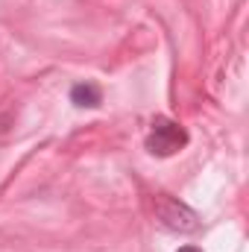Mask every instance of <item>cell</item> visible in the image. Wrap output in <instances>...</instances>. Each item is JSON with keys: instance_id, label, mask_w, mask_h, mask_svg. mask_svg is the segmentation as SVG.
I'll return each mask as SVG.
<instances>
[{"instance_id": "2", "label": "cell", "mask_w": 249, "mask_h": 252, "mask_svg": "<svg viewBox=\"0 0 249 252\" xmlns=\"http://www.w3.org/2000/svg\"><path fill=\"white\" fill-rule=\"evenodd\" d=\"M185 144H187V132L176 121H170V118H156L153 121V129L147 135V150L153 156H161V158L176 156Z\"/></svg>"}, {"instance_id": "3", "label": "cell", "mask_w": 249, "mask_h": 252, "mask_svg": "<svg viewBox=\"0 0 249 252\" xmlns=\"http://www.w3.org/2000/svg\"><path fill=\"white\" fill-rule=\"evenodd\" d=\"M70 103L79 106V109H97L103 103V94L94 82H79L70 88Z\"/></svg>"}, {"instance_id": "1", "label": "cell", "mask_w": 249, "mask_h": 252, "mask_svg": "<svg viewBox=\"0 0 249 252\" xmlns=\"http://www.w3.org/2000/svg\"><path fill=\"white\" fill-rule=\"evenodd\" d=\"M153 208H156V220L167 232H176V235H193V232H199V217H196V211L190 205H185V202L161 193V196H156Z\"/></svg>"}, {"instance_id": "4", "label": "cell", "mask_w": 249, "mask_h": 252, "mask_svg": "<svg viewBox=\"0 0 249 252\" xmlns=\"http://www.w3.org/2000/svg\"><path fill=\"white\" fill-rule=\"evenodd\" d=\"M179 252H202V250H199V247H182Z\"/></svg>"}]
</instances>
